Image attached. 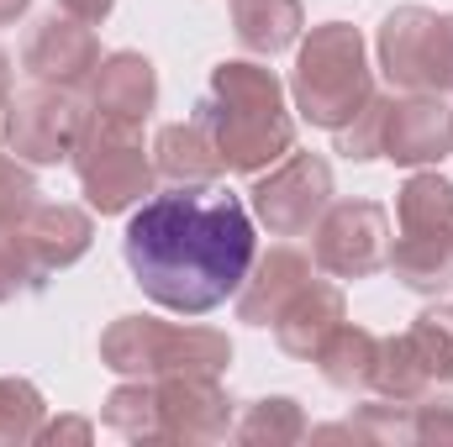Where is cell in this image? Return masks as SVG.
I'll use <instances>...</instances> for the list:
<instances>
[{
    "label": "cell",
    "instance_id": "cell-1",
    "mask_svg": "<svg viewBox=\"0 0 453 447\" xmlns=\"http://www.w3.org/2000/svg\"><path fill=\"white\" fill-rule=\"evenodd\" d=\"M121 253L153 306L174 316H206L242 290L258 258V231L242 195L217 185H174L132 211Z\"/></svg>",
    "mask_w": 453,
    "mask_h": 447
},
{
    "label": "cell",
    "instance_id": "cell-2",
    "mask_svg": "<svg viewBox=\"0 0 453 447\" xmlns=\"http://www.w3.org/2000/svg\"><path fill=\"white\" fill-rule=\"evenodd\" d=\"M196 121L217 142L226 174H258L296 148V116L285 106V85L274 69L253 58H232L211 69V90L201 95Z\"/></svg>",
    "mask_w": 453,
    "mask_h": 447
},
{
    "label": "cell",
    "instance_id": "cell-3",
    "mask_svg": "<svg viewBox=\"0 0 453 447\" xmlns=\"http://www.w3.org/2000/svg\"><path fill=\"white\" fill-rule=\"evenodd\" d=\"M290 95L296 111L311 126L338 132L374 101V74L364 58V37L348 21H322L311 27V37L296 53V74H290Z\"/></svg>",
    "mask_w": 453,
    "mask_h": 447
},
{
    "label": "cell",
    "instance_id": "cell-4",
    "mask_svg": "<svg viewBox=\"0 0 453 447\" xmlns=\"http://www.w3.org/2000/svg\"><path fill=\"white\" fill-rule=\"evenodd\" d=\"M101 363L127 379H164V374H222L232 363L226 332L180 327L158 316H116L101 337Z\"/></svg>",
    "mask_w": 453,
    "mask_h": 447
},
{
    "label": "cell",
    "instance_id": "cell-5",
    "mask_svg": "<svg viewBox=\"0 0 453 447\" xmlns=\"http://www.w3.org/2000/svg\"><path fill=\"white\" fill-rule=\"evenodd\" d=\"M69 163L80 174L85 201L101 216L142 206V195H153V179H158L153 158L142 153V132L132 121H111V116H101V111H90L74 153H69Z\"/></svg>",
    "mask_w": 453,
    "mask_h": 447
},
{
    "label": "cell",
    "instance_id": "cell-6",
    "mask_svg": "<svg viewBox=\"0 0 453 447\" xmlns=\"http://www.w3.org/2000/svg\"><path fill=\"white\" fill-rule=\"evenodd\" d=\"M438 384H453V306L422 311L401 337H380L369 390L380 400H422Z\"/></svg>",
    "mask_w": 453,
    "mask_h": 447
},
{
    "label": "cell",
    "instance_id": "cell-7",
    "mask_svg": "<svg viewBox=\"0 0 453 447\" xmlns=\"http://www.w3.org/2000/svg\"><path fill=\"white\" fill-rule=\"evenodd\" d=\"M380 69L395 90L453 95V16L401 5L380 27Z\"/></svg>",
    "mask_w": 453,
    "mask_h": 447
},
{
    "label": "cell",
    "instance_id": "cell-8",
    "mask_svg": "<svg viewBox=\"0 0 453 447\" xmlns=\"http://www.w3.org/2000/svg\"><path fill=\"white\" fill-rule=\"evenodd\" d=\"M85 101L80 90H64V85H32L21 95H11V111H5V142L21 163H64L85 132Z\"/></svg>",
    "mask_w": 453,
    "mask_h": 447
},
{
    "label": "cell",
    "instance_id": "cell-9",
    "mask_svg": "<svg viewBox=\"0 0 453 447\" xmlns=\"http://www.w3.org/2000/svg\"><path fill=\"white\" fill-rule=\"evenodd\" d=\"M311 237V263L333 279H369L390 258V216L374 201H333Z\"/></svg>",
    "mask_w": 453,
    "mask_h": 447
},
{
    "label": "cell",
    "instance_id": "cell-10",
    "mask_svg": "<svg viewBox=\"0 0 453 447\" xmlns=\"http://www.w3.org/2000/svg\"><path fill=\"white\" fill-rule=\"evenodd\" d=\"M248 195H253V216L269 226V237H306L333 206V163L290 148V158L269 169Z\"/></svg>",
    "mask_w": 453,
    "mask_h": 447
},
{
    "label": "cell",
    "instance_id": "cell-11",
    "mask_svg": "<svg viewBox=\"0 0 453 447\" xmlns=\"http://www.w3.org/2000/svg\"><path fill=\"white\" fill-rule=\"evenodd\" d=\"M232 437V400L217 374L153 379V443H222Z\"/></svg>",
    "mask_w": 453,
    "mask_h": 447
},
{
    "label": "cell",
    "instance_id": "cell-12",
    "mask_svg": "<svg viewBox=\"0 0 453 447\" xmlns=\"http://www.w3.org/2000/svg\"><path fill=\"white\" fill-rule=\"evenodd\" d=\"M21 69L42 85H64V90H85L101 69V37L74 21V16H48L37 21V32L21 48Z\"/></svg>",
    "mask_w": 453,
    "mask_h": 447
},
{
    "label": "cell",
    "instance_id": "cell-13",
    "mask_svg": "<svg viewBox=\"0 0 453 447\" xmlns=\"http://www.w3.org/2000/svg\"><path fill=\"white\" fill-rule=\"evenodd\" d=\"M453 153V111L443 95L433 90H411L406 101H390L385 111V137H380V158L422 169V163H443Z\"/></svg>",
    "mask_w": 453,
    "mask_h": 447
},
{
    "label": "cell",
    "instance_id": "cell-14",
    "mask_svg": "<svg viewBox=\"0 0 453 447\" xmlns=\"http://www.w3.org/2000/svg\"><path fill=\"white\" fill-rule=\"evenodd\" d=\"M317 279V263L301 247H269L264 258H253L242 290H237V322L248 327H274V316L290 306V295L301 284Z\"/></svg>",
    "mask_w": 453,
    "mask_h": 447
},
{
    "label": "cell",
    "instance_id": "cell-15",
    "mask_svg": "<svg viewBox=\"0 0 453 447\" xmlns=\"http://www.w3.org/2000/svg\"><path fill=\"white\" fill-rule=\"evenodd\" d=\"M158 106V74L142 53H106L90 80V111L142 126Z\"/></svg>",
    "mask_w": 453,
    "mask_h": 447
},
{
    "label": "cell",
    "instance_id": "cell-16",
    "mask_svg": "<svg viewBox=\"0 0 453 447\" xmlns=\"http://www.w3.org/2000/svg\"><path fill=\"white\" fill-rule=\"evenodd\" d=\"M338 322H348V300L338 284L311 279L290 295V306L274 316V337L290 358H317V347L338 332Z\"/></svg>",
    "mask_w": 453,
    "mask_h": 447
},
{
    "label": "cell",
    "instance_id": "cell-17",
    "mask_svg": "<svg viewBox=\"0 0 453 447\" xmlns=\"http://www.w3.org/2000/svg\"><path fill=\"white\" fill-rule=\"evenodd\" d=\"M21 237H27L32 258L42 263V274H53V269H69V263H80L90 253L96 226H90V216L80 206H48V201H37L27 211V222H21Z\"/></svg>",
    "mask_w": 453,
    "mask_h": 447
},
{
    "label": "cell",
    "instance_id": "cell-18",
    "mask_svg": "<svg viewBox=\"0 0 453 447\" xmlns=\"http://www.w3.org/2000/svg\"><path fill=\"white\" fill-rule=\"evenodd\" d=\"M153 169L174 185H217L226 174L217 142L206 137L201 121H180V126H164L153 137Z\"/></svg>",
    "mask_w": 453,
    "mask_h": 447
},
{
    "label": "cell",
    "instance_id": "cell-19",
    "mask_svg": "<svg viewBox=\"0 0 453 447\" xmlns=\"http://www.w3.org/2000/svg\"><path fill=\"white\" fill-rule=\"evenodd\" d=\"M385 269L406 284V290H422V295H438L453 284V231H401L390 242V258Z\"/></svg>",
    "mask_w": 453,
    "mask_h": 447
},
{
    "label": "cell",
    "instance_id": "cell-20",
    "mask_svg": "<svg viewBox=\"0 0 453 447\" xmlns=\"http://www.w3.org/2000/svg\"><path fill=\"white\" fill-rule=\"evenodd\" d=\"M232 27L248 53L274 58L301 37L306 11H301V0H232Z\"/></svg>",
    "mask_w": 453,
    "mask_h": 447
},
{
    "label": "cell",
    "instance_id": "cell-21",
    "mask_svg": "<svg viewBox=\"0 0 453 447\" xmlns=\"http://www.w3.org/2000/svg\"><path fill=\"white\" fill-rule=\"evenodd\" d=\"M374 358H380V337L369 332V327H353V322H338V332L317 347L322 379L333 390H369Z\"/></svg>",
    "mask_w": 453,
    "mask_h": 447
},
{
    "label": "cell",
    "instance_id": "cell-22",
    "mask_svg": "<svg viewBox=\"0 0 453 447\" xmlns=\"http://www.w3.org/2000/svg\"><path fill=\"white\" fill-rule=\"evenodd\" d=\"M401 231H453V179L443 174H411L395 201Z\"/></svg>",
    "mask_w": 453,
    "mask_h": 447
},
{
    "label": "cell",
    "instance_id": "cell-23",
    "mask_svg": "<svg viewBox=\"0 0 453 447\" xmlns=\"http://www.w3.org/2000/svg\"><path fill=\"white\" fill-rule=\"evenodd\" d=\"M232 437L248 447H290L306 437V416L290 395H274V400H253L242 411V421H232Z\"/></svg>",
    "mask_w": 453,
    "mask_h": 447
},
{
    "label": "cell",
    "instance_id": "cell-24",
    "mask_svg": "<svg viewBox=\"0 0 453 447\" xmlns=\"http://www.w3.org/2000/svg\"><path fill=\"white\" fill-rule=\"evenodd\" d=\"M101 421L127 443H153V379H127L116 384L101 405Z\"/></svg>",
    "mask_w": 453,
    "mask_h": 447
},
{
    "label": "cell",
    "instance_id": "cell-25",
    "mask_svg": "<svg viewBox=\"0 0 453 447\" xmlns=\"http://www.w3.org/2000/svg\"><path fill=\"white\" fill-rule=\"evenodd\" d=\"M42 427V395L32 379H0V447L37 443Z\"/></svg>",
    "mask_w": 453,
    "mask_h": 447
},
{
    "label": "cell",
    "instance_id": "cell-26",
    "mask_svg": "<svg viewBox=\"0 0 453 447\" xmlns=\"http://www.w3.org/2000/svg\"><path fill=\"white\" fill-rule=\"evenodd\" d=\"M42 284H48V274H42V263L32 258L21 226L0 231V306L16 300V295H32V290H42Z\"/></svg>",
    "mask_w": 453,
    "mask_h": 447
},
{
    "label": "cell",
    "instance_id": "cell-27",
    "mask_svg": "<svg viewBox=\"0 0 453 447\" xmlns=\"http://www.w3.org/2000/svg\"><path fill=\"white\" fill-rule=\"evenodd\" d=\"M348 427H353L358 443H380V447L417 443V437H411V405H406V400H374V405H364Z\"/></svg>",
    "mask_w": 453,
    "mask_h": 447
},
{
    "label": "cell",
    "instance_id": "cell-28",
    "mask_svg": "<svg viewBox=\"0 0 453 447\" xmlns=\"http://www.w3.org/2000/svg\"><path fill=\"white\" fill-rule=\"evenodd\" d=\"M390 101H395V95H374L348 126H338V153L342 158H353V163L380 158V137H385V111H390Z\"/></svg>",
    "mask_w": 453,
    "mask_h": 447
},
{
    "label": "cell",
    "instance_id": "cell-29",
    "mask_svg": "<svg viewBox=\"0 0 453 447\" xmlns=\"http://www.w3.org/2000/svg\"><path fill=\"white\" fill-rule=\"evenodd\" d=\"M32 206H37V185H32L27 163L11 158V153H0V231L21 226Z\"/></svg>",
    "mask_w": 453,
    "mask_h": 447
},
{
    "label": "cell",
    "instance_id": "cell-30",
    "mask_svg": "<svg viewBox=\"0 0 453 447\" xmlns=\"http://www.w3.org/2000/svg\"><path fill=\"white\" fill-rule=\"evenodd\" d=\"M411 437L427 447H453V400H438V395L411 400Z\"/></svg>",
    "mask_w": 453,
    "mask_h": 447
},
{
    "label": "cell",
    "instance_id": "cell-31",
    "mask_svg": "<svg viewBox=\"0 0 453 447\" xmlns=\"http://www.w3.org/2000/svg\"><path fill=\"white\" fill-rule=\"evenodd\" d=\"M90 421H74V416H64V421H53V427H37V443H90Z\"/></svg>",
    "mask_w": 453,
    "mask_h": 447
},
{
    "label": "cell",
    "instance_id": "cell-32",
    "mask_svg": "<svg viewBox=\"0 0 453 447\" xmlns=\"http://www.w3.org/2000/svg\"><path fill=\"white\" fill-rule=\"evenodd\" d=\"M116 0H58V11L64 16H74V21H85V27H101L106 16H111Z\"/></svg>",
    "mask_w": 453,
    "mask_h": 447
},
{
    "label": "cell",
    "instance_id": "cell-33",
    "mask_svg": "<svg viewBox=\"0 0 453 447\" xmlns=\"http://www.w3.org/2000/svg\"><path fill=\"white\" fill-rule=\"evenodd\" d=\"M5 111H11V58L0 53V142H5Z\"/></svg>",
    "mask_w": 453,
    "mask_h": 447
},
{
    "label": "cell",
    "instance_id": "cell-34",
    "mask_svg": "<svg viewBox=\"0 0 453 447\" xmlns=\"http://www.w3.org/2000/svg\"><path fill=\"white\" fill-rule=\"evenodd\" d=\"M27 5H32V0H0V27H11V21L27 11Z\"/></svg>",
    "mask_w": 453,
    "mask_h": 447
}]
</instances>
